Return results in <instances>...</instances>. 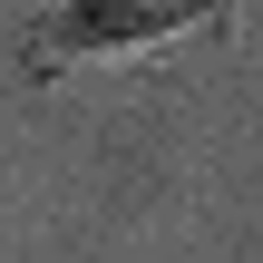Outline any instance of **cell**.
Masks as SVG:
<instances>
[{"label": "cell", "instance_id": "obj_1", "mask_svg": "<svg viewBox=\"0 0 263 263\" xmlns=\"http://www.w3.org/2000/svg\"><path fill=\"white\" fill-rule=\"evenodd\" d=\"M244 0H49L29 29H20V78L29 88H59L78 68H107V59H156L195 29H224Z\"/></svg>", "mask_w": 263, "mask_h": 263}, {"label": "cell", "instance_id": "obj_2", "mask_svg": "<svg viewBox=\"0 0 263 263\" xmlns=\"http://www.w3.org/2000/svg\"><path fill=\"white\" fill-rule=\"evenodd\" d=\"M244 10H254V0H244Z\"/></svg>", "mask_w": 263, "mask_h": 263}]
</instances>
